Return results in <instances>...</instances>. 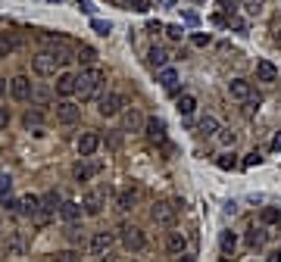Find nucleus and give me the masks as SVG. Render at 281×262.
<instances>
[{
	"label": "nucleus",
	"instance_id": "nucleus-47",
	"mask_svg": "<svg viewBox=\"0 0 281 262\" xmlns=\"http://www.w3.org/2000/svg\"><path fill=\"white\" fill-rule=\"evenodd\" d=\"M175 262H191V256H188V253H181V256H178Z\"/></svg>",
	"mask_w": 281,
	"mask_h": 262
},
{
	"label": "nucleus",
	"instance_id": "nucleus-42",
	"mask_svg": "<svg viewBox=\"0 0 281 262\" xmlns=\"http://www.w3.org/2000/svg\"><path fill=\"white\" fill-rule=\"evenodd\" d=\"M10 125V109H0V128Z\"/></svg>",
	"mask_w": 281,
	"mask_h": 262
},
{
	"label": "nucleus",
	"instance_id": "nucleus-38",
	"mask_svg": "<svg viewBox=\"0 0 281 262\" xmlns=\"http://www.w3.org/2000/svg\"><path fill=\"white\" fill-rule=\"evenodd\" d=\"M244 7H247V13H263V0H244Z\"/></svg>",
	"mask_w": 281,
	"mask_h": 262
},
{
	"label": "nucleus",
	"instance_id": "nucleus-31",
	"mask_svg": "<svg viewBox=\"0 0 281 262\" xmlns=\"http://www.w3.org/2000/svg\"><path fill=\"white\" fill-rule=\"evenodd\" d=\"M263 221H266V225H278V221H281V212H278L275 206H266V209H263Z\"/></svg>",
	"mask_w": 281,
	"mask_h": 262
},
{
	"label": "nucleus",
	"instance_id": "nucleus-3",
	"mask_svg": "<svg viewBox=\"0 0 281 262\" xmlns=\"http://www.w3.org/2000/svg\"><path fill=\"white\" fill-rule=\"evenodd\" d=\"M119 240H122V247L128 253H138L147 244V237H144V231L138 228V225H119Z\"/></svg>",
	"mask_w": 281,
	"mask_h": 262
},
{
	"label": "nucleus",
	"instance_id": "nucleus-49",
	"mask_svg": "<svg viewBox=\"0 0 281 262\" xmlns=\"http://www.w3.org/2000/svg\"><path fill=\"white\" fill-rule=\"evenodd\" d=\"M275 44H278V47H281V28H278V34H275Z\"/></svg>",
	"mask_w": 281,
	"mask_h": 262
},
{
	"label": "nucleus",
	"instance_id": "nucleus-26",
	"mask_svg": "<svg viewBox=\"0 0 281 262\" xmlns=\"http://www.w3.org/2000/svg\"><path fill=\"white\" fill-rule=\"evenodd\" d=\"M22 122H25V128H41V122H44V116L38 109H28L25 116H22Z\"/></svg>",
	"mask_w": 281,
	"mask_h": 262
},
{
	"label": "nucleus",
	"instance_id": "nucleus-25",
	"mask_svg": "<svg viewBox=\"0 0 281 262\" xmlns=\"http://www.w3.org/2000/svg\"><path fill=\"white\" fill-rule=\"evenodd\" d=\"M166 63H169V53H166L163 47H153V50H150V66H153V69H166Z\"/></svg>",
	"mask_w": 281,
	"mask_h": 262
},
{
	"label": "nucleus",
	"instance_id": "nucleus-36",
	"mask_svg": "<svg viewBox=\"0 0 281 262\" xmlns=\"http://www.w3.org/2000/svg\"><path fill=\"white\" fill-rule=\"evenodd\" d=\"M163 31L172 37V41H181V37H184V28H181V25H166Z\"/></svg>",
	"mask_w": 281,
	"mask_h": 262
},
{
	"label": "nucleus",
	"instance_id": "nucleus-4",
	"mask_svg": "<svg viewBox=\"0 0 281 262\" xmlns=\"http://www.w3.org/2000/svg\"><path fill=\"white\" fill-rule=\"evenodd\" d=\"M103 172V163H97V159H78L75 166H72V178L78 181V184H82V181H91L94 175H100Z\"/></svg>",
	"mask_w": 281,
	"mask_h": 262
},
{
	"label": "nucleus",
	"instance_id": "nucleus-50",
	"mask_svg": "<svg viewBox=\"0 0 281 262\" xmlns=\"http://www.w3.org/2000/svg\"><path fill=\"white\" fill-rule=\"evenodd\" d=\"M0 203H4V197H0Z\"/></svg>",
	"mask_w": 281,
	"mask_h": 262
},
{
	"label": "nucleus",
	"instance_id": "nucleus-34",
	"mask_svg": "<svg viewBox=\"0 0 281 262\" xmlns=\"http://www.w3.org/2000/svg\"><path fill=\"white\" fill-rule=\"evenodd\" d=\"M91 28H94L97 34H103V37L113 31V25H109V22H103V19H91Z\"/></svg>",
	"mask_w": 281,
	"mask_h": 262
},
{
	"label": "nucleus",
	"instance_id": "nucleus-45",
	"mask_svg": "<svg viewBox=\"0 0 281 262\" xmlns=\"http://www.w3.org/2000/svg\"><path fill=\"white\" fill-rule=\"evenodd\" d=\"M7 88H10V82H7V78H0V97L7 94Z\"/></svg>",
	"mask_w": 281,
	"mask_h": 262
},
{
	"label": "nucleus",
	"instance_id": "nucleus-43",
	"mask_svg": "<svg viewBox=\"0 0 281 262\" xmlns=\"http://www.w3.org/2000/svg\"><path fill=\"white\" fill-rule=\"evenodd\" d=\"M266 262H281V250H272V253L266 256Z\"/></svg>",
	"mask_w": 281,
	"mask_h": 262
},
{
	"label": "nucleus",
	"instance_id": "nucleus-51",
	"mask_svg": "<svg viewBox=\"0 0 281 262\" xmlns=\"http://www.w3.org/2000/svg\"><path fill=\"white\" fill-rule=\"evenodd\" d=\"M0 231H4V228H0Z\"/></svg>",
	"mask_w": 281,
	"mask_h": 262
},
{
	"label": "nucleus",
	"instance_id": "nucleus-20",
	"mask_svg": "<svg viewBox=\"0 0 281 262\" xmlns=\"http://www.w3.org/2000/svg\"><path fill=\"white\" fill-rule=\"evenodd\" d=\"M16 47H19L16 34H13V31H0V59H4V56H10Z\"/></svg>",
	"mask_w": 281,
	"mask_h": 262
},
{
	"label": "nucleus",
	"instance_id": "nucleus-33",
	"mask_svg": "<svg viewBox=\"0 0 281 262\" xmlns=\"http://www.w3.org/2000/svg\"><path fill=\"white\" fill-rule=\"evenodd\" d=\"M216 137H219V144H222V147H234V140H237V137H234V131H228V128H219V134H216Z\"/></svg>",
	"mask_w": 281,
	"mask_h": 262
},
{
	"label": "nucleus",
	"instance_id": "nucleus-14",
	"mask_svg": "<svg viewBox=\"0 0 281 262\" xmlns=\"http://www.w3.org/2000/svg\"><path fill=\"white\" fill-rule=\"evenodd\" d=\"M82 209H85V215H100L103 212V191H88L82 197Z\"/></svg>",
	"mask_w": 281,
	"mask_h": 262
},
{
	"label": "nucleus",
	"instance_id": "nucleus-39",
	"mask_svg": "<svg viewBox=\"0 0 281 262\" xmlns=\"http://www.w3.org/2000/svg\"><path fill=\"white\" fill-rule=\"evenodd\" d=\"M47 97H50V94H47L44 88H34V91H31V100H34V103H47Z\"/></svg>",
	"mask_w": 281,
	"mask_h": 262
},
{
	"label": "nucleus",
	"instance_id": "nucleus-35",
	"mask_svg": "<svg viewBox=\"0 0 281 262\" xmlns=\"http://www.w3.org/2000/svg\"><path fill=\"white\" fill-rule=\"evenodd\" d=\"M216 163H219V169H225V172H228V169H234V166H237V159H234V153H225V156H219V159H216Z\"/></svg>",
	"mask_w": 281,
	"mask_h": 262
},
{
	"label": "nucleus",
	"instance_id": "nucleus-29",
	"mask_svg": "<svg viewBox=\"0 0 281 262\" xmlns=\"http://www.w3.org/2000/svg\"><path fill=\"white\" fill-rule=\"evenodd\" d=\"M191 41H194V47H210V44H213V34H210V31H194Z\"/></svg>",
	"mask_w": 281,
	"mask_h": 262
},
{
	"label": "nucleus",
	"instance_id": "nucleus-11",
	"mask_svg": "<svg viewBox=\"0 0 281 262\" xmlns=\"http://www.w3.org/2000/svg\"><path fill=\"white\" fill-rule=\"evenodd\" d=\"M144 122H147V116H144L138 106L122 109V125H125V131H144Z\"/></svg>",
	"mask_w": 281,
	"mask_h": 262
},
{
	"label": "nucleus",
	"instance_id": "nucleus-13",
	"mask_svg": "<svg viewBox=\"0 0 281 262\" xmlns=\"http://www.w3.org/2000/svg\"><path fill=\"white\" fill-rule=\"evenodd\" d=\"M175 212H178V203H156L153 206V221H159V225H172L175 221Z\"/></svg>",
	"mask_w": 281,
	"mask_h": 262
},
{
	"label": "nucleus",
	"instance_id": "nucleus-30",
	"mask_svg": "<svg viewBox=\"0 0 281 262\" xmlns=\"http://www.w3.org/2000/svg\"><path fill=\"white\" fill-rule=\"evenodd\" d=\"M10 194H13V178H10V175H4V172H0V197L7 200Z\"/></svg>",
	"mask_w": 281,
	"mask_h": 262
},
{
	"label": "nucleus",
	"instance_id": "nucleus-23",
	"mask_svg": "<svg viewBox=\"0 0 281 262\" xmlns=\"http://www.w3.org/2000/svg\"><path fill=\"white\" fill-rule=\"evenodd\" d=\"M219 247H222V256H231V253H234V247H237V237H234V231H222V237H219Z\"/></svg>",
	"mask_w": 281,
	"mask_h": 262
},
{
	"label": "nucleus",
	"instance_id": "nucleus-2",
	"mask_svg": "<svg viewBox=\"0 0 281 262\" xmlns=\"http://www.w3.org/2000/svg\"><path fill=\"white\" fill-rule=\"evenodd\" d=\"M66 63H69V56L63 50H41L31 56V69L38 75H57V69H63Z\"/></svg>",
	"mask_w": 281,
	"mask_h": 262
},
{
	"label": "nucleus",
	"instance_id": "nucleus-28",
	"mask_svg": "<svg viewBox=\"0 0 281 262\" xmlns=\"http://www.w3.org/2000/svg\"><path fill=\"white\" fill-rule=\"evenodd\" d=\"M94 59H97L94 47H82V50H78V63H82V66H94Z\"/></svg>",
	"mask_w": 281,
	"mask_h": 262
},
{
	"label": "nucleus",
	"instance_id": "nucleus-46",
	"mask_svg": "<svg viewBox=\"0 0 281 262\" xmlns=\"http://www.w3.org/2000/svg\"><path fill=\"white\" fill-rule=\"evenodd\" d=\"M156 4H163V7H175L178 0H156Z\"/></svg>",
	"mask_w": 281,
	"mask_h": 262
},
{
	"label": "nucleus",
	"instance_id": "nucleus-8",
	"mask_svg": "<svg viewBox=\"0 0 281 262\" xmlns=\"http://www.w3.org/2000/svg\"><path fill=\"white\" fill-rule=\"evenodd\" d=\"M113 244H116V234L113 231H94V237H91V253L94 256H106L109 250H113Z\"/></svg>",
	"mask_w": 281,
	"mask_h": 262
},
{
	"label": "nucleus",
	"instance_id": "nucleus-7",
	"mask_svg": "<svg viewBox=\"0 0 281 262\" xmlns=\"http://www.w3.org/2000/svg\"><path fill=\"white\" fill-rule=\"evenodd\" d=\"M144 134L150 144H166V122L159 119V116H147L144 122Z\"/></svg>",
	"mask_w": 281,
	"mask_h": 262
},
{
	"label": "nucleus",
	"instance_id": "nucleus-18",
	"mask_svg": "<svg viewBox=\"0 0 281 262\" xmlns=\"http://www.w3.org/2000/svg\"><path fill=\"white\" fill-rule=\"evenodd\" d=\"M135 203H138V191H135V187H122L119 197H116V206L122 212H128V209H135Z\"/></svg>",
	"mask_w": 281,
	"mask_h": 262
},
{
	"label": "nucleus",
	"instance_id": "nucleus-44",
	"mask_svg": "<svg viewBox=\"0 0 281 262\" xmlns=\"http://www.w3.org/2000/svg\"><path fill=\"white\" fill-rule=\"evenodd\" d=\"M272 150H275V153H281V131L275 134V140H272Z\"/></svg>",
	"mask_w": 281,
	"mask_h": 262
},
{
	"label": "nucleus",
	"instance_id": "nucleus-48",
	"mask_svg": "<svg viewBox=\"0 0 281 262\" xmlns=\"http://www.w3.org/2000/svg\"><path fill=\"white\" fill-rule=\"evenodd\" d=\"M116 4H119V7H128V4H135V0H116Z\"/></svg>",
	"mask_w": 281,
	"mask_h": 262
},
{
	"label": "nucleus",
	"instance_id": "nucleus-10",
	"mask_svg": "<svg viewBox=\"0 0 281 262\" xmlns=\"http://www.w3.org/2000/svg\"><path fill=\"white\" fill-rule=\"evenodd\" d=\"M78 156H82V159H88V156H94L97 153V147H100V134L97 131H85L82 137H78Z\"/></svg>",
	"mask_w": 281,
	"mask_h": 262
},
{
	"label": "nucleus",
	"instance_id": "nucleus-12",
	"mask_svg": "<svg viewBox=\"0 0 281 262\" xmlns=\"http://www.w3.org/2000/svg\"><path fill=\"white\" fill-rule=\"evenodd\" d=\"M53 91L60 94V97H72L75 91H78V78L72 72H60L57 75V85H53Z\"/></svg>",
	"mask_w": 281,
	"mask_h": 262
},
{
	"label": "nucleus",
	"instance_id": "nucleus-40",
	"mask_svg": "<svg viewBox=\"0 0 281 262\" xmlns=\"http://www.w3.org/2000/svg\"><path fill=\"white\" fill-rule=\"evenodd\" d=\"M132 10H135V13H147V10H150V0H135Z\"/></svg>",
	"mask_w": 281,
	"mask_h": 262
},
{
	"label": "nucleus",
	"instance_id": "nucleus-6",
	"mask_svg": "<svg viewBox=\"0 0 281 262\" xmlns=\"http://www.w3.org/2000/svg\"><path fill=\"white\" fill-rule=\"evenodd\" d=\"M31 91H34V85H31L28 75H16V78H10V97L16 103H28L31 100Z\"/></svg>",
	"mask_w": 281,
	"mask_h": 262
},
{
	"label": "nucleus",
	"instance_id": "nucleus-24",
	"mask_svg": "<svg viewBox=\"0 0 281 262\" xmlns=\"http://www.w3.org/2000/svg\"><path fill=\"white\" fill-rule=\"evenodd\" d=\"M175 82H178L175 69H159V85H163L166 91H175Z\"/></svg>",
	"mask_w": 281,
	"mask_h": 262
},
{
	"label": "nucleus",
	"instance_id": "nucleus-16",
	"mask_svg": "<svg viewBox=\"0 0 281 262\" xmlns=\"http://www.w3.org/2000/svg\"><path fill=\"white\" fill-rule=\"evenodd\" d=\"M166 250H169L172 256L188 253V237H184V231H169V237H166Z\"/></svg>",
	"mask_w": 281,
	"mask_h": 262
},
{
	"label": "nucleus",
	"instance_id": "nucleus-32",
	"mask_svg": "<svg viewBox=\"0 0 281 262\" xmlns=\"http://www.w3.org/2000/svg\"><path fill=\"white\" fill-rule=\"evenodd\" d=\"M53 262H82V256H78L75 250H63V253L53 256Z\"/></svg>",
	"mask_w": 281,
	"mask_h": 262
},
{
	"label": "nucleus",
	"instance_id": "nucleus-37",
	"mask_svg": "<svg viewBox=\"0 0 281 262\" xmlns=\"http://www.w3.org/2000/svg\"><path fill=\"white\" fill-rule=\"evenodd\" d=\"M247 240H250V244H253V247H259V244H263V240H266V231H263V228H253V231H250V234H247Z\"/></svg>",
	"mask_w": 281,
	"mask_h": 262
},
{
	"label": "nucleus",
	"instance_id": "nucleus-17",
	"mask_svg": "<svg viewBox=\"0 0 281 262\" xmlns=\"http://www.w3.org/2000/svg\"><path fill=\"white\" fill-rule=\"evenodd\" d=\"M82 212H85V209H82V203H75V200H66V203H60V215H63L69 225H75L78 218H82Z\"/></svg>",
	"mask_w": 281,
	"mask_h": 262
},
{
	"label": "nucleus",
	"instance_id": "nucleus-21",
	"mask_svg": "<svg viewBox=\"0 0 281 262\" xmlns=\"http://www.w3.org/2000/svg\"><path fill=\"white\" fill-rule=\"evenodd\" d=\"M178 112H181V116L188 119V116H194V112H197V97L194 94H181L178 97V106H175Z\"/></svg>",
	"mask_w": 281,
	"mask_h": 262
},
{
	"label": "nucleus",
	"instance_id": "nucleus-9",
	"mask_svg": "<svg viewBox=\"0 0 281 262\" xmlns=\"http://www.w3.org/2000/svg\"><path fill=\"white\" fill-rule=\"evenodd\" d=\"M78 116H82V106H75L72 100H60V103H57V122H63V125H75Z\"/></svg>",
	"mask_w": 281,
	"mask_h": 262
},
{
	"label": "nucleus",
	"instance_id": "nucleus-22",
	"mask_svg": "<svg viewBox=\"0 0 281 262\" xmlns=\"http://www.w3.org/2000/svg\"><path fill=\"white\" fill-rule=\"evenodd\" d=\"M200 134H207V137H213V134H219V119L216 116H203V119H200Z\"/></svg>",
	"mask_w": 281,
	"mask_h": 262
},
{
	"label": "nucleus",
	"instance_id": "nucleus-27",
	"mask_svg": "<svg viewBox=\"0 0 281 262\" xmlns=\"http://www.w3.org/2000/svg\"><path fill=\"white\" fill-rule=\"evenodd\" d=\"M41 203H44V209L53 215V212H57V206H60V194H57V191H50V194H44V197H41Z\"/></svg>",
	"mask_w": 281,
	"mask_h": 262
},
{
	"label": "nucleus",
	"instance_id": "nucleus-19",
	"mask_svg": "<svg viewBox=\"0 0 281 262\" xmlns=\"http://www.w3.org/2000/svg\"><path fill=\"white\" fill-rule=\"evenodd\" d=\"M250 82H244V78H234V82H228V94L234 97V100H250Z\"/></svg>",
	"mask_w": 281,
	"mask_h": 262
},
{
	"label": "nucleus",
	"instance_id": "nucleus-1",
	"mask_svg": "<svg viewBox=\"0 0 281 262\" xmlns=\"http://www.w3.org/2000/svg\"><path fill=\"white\" fill-rule=\"evenodd\" d=\"M75 78H78V91H75V94H82V100H91V97H97V91L103 88L106 72H103L100 66H88V69H82V75H75Z\"/></svg>",
	"mask_w": 281,
	"mask_h": 262
},
{
	"label": "nucleus",
	"instance_id": "nucleus-15",
	"mask_svg": "<svg viewBox=\"0 0 281 262\" xmlns=\"http://www.w3.org/2000/svg\"><path fill=\"white\" fill-rule=\"evenodd\" d=\"M256 82H263V85L278 82V66L269 63V59H259V63H256Z\"/></svg>",
	"mask_w": 281,
	"mask_h": 262
},
{
	"label": "nucleus",
	"instance_id": "nucleus-5",
	"mask_svg": "<svg viewBox=\"0 0 281 262\" xmlns=\"http://www.w3.org/2000/svg\"><path fill=\"white\" fill-rule=\"evenodd\" d=\"M128 103H125V97L122 94H103L100 97V106H97V112L103 119H113V116H119V112H122Z\"/></svg>",
	"mask_w": 281,
	"mask_h": 262
},
{
	"label": "nucleus",
	"instance_id": "nucleus-41",
	"mask_svg": "<svg viewBox=\"0 0 281 262\" xmlns=\"http://www.w3.org/2000/svg\"><path fill=\"white\" fill-rule=\"evenodd\" d=\"M259 163H263V156H259V153H247V159H244V166H247V169H250V166H259Z\"/></svg>",
	"mask_w": 281,
	"mask_h": 262
}]
</instances>
